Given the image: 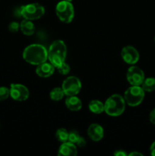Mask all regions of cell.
<instances>
[{
    "mask_svg": "<svg viewBox=\"0 0 155 156\" xmlns=\"http://www.w3.org/2000/svg\"><path fill=\"white\" fill-rule=\"evenodd\" d=\"M23 59L30 65L38 66L48 59V51L45 47L39 44L27 46L23 51Z\"/></svg>",
    "mask_w": 155,
    "mask_h": 156,
    "instance_id": "1",
    "label": "cell"
},
{
    "mask_svg": "<svg viewBox=\"0 0 155 156\" xmlns=\"http://www.w3.org/2000/svg\"><path fill=\"white\" fill-rule=\"evenodd\" d=\"M67 56V47L61 40L53 41L48 50V59L55 68L65 61Z\"/></svg>",
    "mask_w": 155,
    "mask_h": 156,
    "instance_id": "2",
    "label": "cell"
},
{
    "mask_svg": "<svg viewBox=\"0 0 155 156\" xmlns=\"http://www.w3.org/2000/svg\"><path fill=\"white\" fill-rule=\"evenodd\" d=\"M126 101L123 96L114 94L108 98L104 103V112L110 117H119L124 113Z\"/></svg>",
    "mask_w": 155,
    "mask_h": 156,
    "instance_id": "3",
    "label": "cell"
},
{
    "mask_svg": "<svg viewBox=\"0 0 155 156\" xmlns=\"http://www.w3.org/2000/svg\"><path fill=\"white\" fill-rule=\"evenodd\" d=\"M144 92L141 85H131L124 92L125 101L129 106L137 107L142 103Z\"/></svg>",
    "mask_w": 155,
    "mask_h": 156,
    "instance_id": "4",
    "label": "cell"
},
{
    "mask_svg": "<svg viewBox=\"0 0 155 156\" xmlns=\"http://www.w3.org/2000/svg\"><path fill=\"white\" fill-rule=\"evenodd\" d=\"M56 14L62 22L69 24L72 21L74 16V6L70 2L62 0L56 5Z\"/></svg>",
    "mask_w": 155,
    "mask_h": 156,
    "instance_id": "5",
    "label": "cell"
},
{
    "mask_svg": "<svg viewBox=\"0 0 155 156\" xmlns=\"http://www.w3.org/2000/svg\"><path fill=\"white\" fill-rule=\"evenodd\" d=\"M45 14V9L42 5L39 3H30L26 5L22 6L21 15L24 19L37 20L42 18Z\"/></svg>",
    "mask_w": 155,
    "mask_h": 156,
    "instance_id": "6",
    "label": "cell"
},
{
    "mask_svg": "<svg viewBox=\"0 0 155 156\" xmlns=\"http://www.w3.org/2000/svg\"><path fill=\"white\" fill-rule=\"evenodd\" d=\"M62 88L65 93V95H77L81 89V82L76 76H69L63 81Z\"/></svg>",
    "mask_w": 155,
    "mask_h": 156,
    "instance_id": "7",
    "label": "cell"
},
{
    "mask_svg": "<svg viewBox=\"0 0 155 156\" xmlns=\"http://www.w3.org/2000/svg\"><path fill=\"white\" fill-rule=\"evenodd\" d=\"M126 79L131 85H141L145 79V76L141 68L136 66H132L128 69Z\"/></svg>",
    "mask_w": 155,
    "mask_h": 156,
    "instance_id": "8",
    "label": "cell"
},
{
    "mask_svg": "<svg viewBox=\"0 0 155 156\" xmlns=\"http://www.w3.org/2000/svg\"><path fill=\"white\" fill-rule=\"evenodd\" d=\"M10 97L17 101H24L30 96L29 90L25 85L12 83L10 85Z\"/></svg>",
    "mask_w": 155,
    "mask_h": 156,
    "instance_id": "9",
    "label": "cell"
},
{
    "mask_svg": "<svg viewBox=\"0 0 155 156\" xmlns=\"http://www.w3.org/2000/svg\"><path fill=\"white\" fill-rule=\"evenodd\" d=\"M122 59L125 62L129 65H135L138 62L140 54L136 48L132 46H126L121 51Z\"/></svg>",
    "mask_w": 155,
    "mask_h": 156,
    "instance_id": "10",
    "label": "cell"
},
{
    "mask_svg": "<svg viewBox=\"0 0 155 156\" xmlns=\"http://www.w3.org/2000/svg\"><path fill=\"white\" fill-rule=\"evenodd\" d=\"M88 136L91 140L99 142L104 136V129L98 123H92L88 128Z\"/></svg>",
    "mask_w": 155,
    "mask_h": 156,
    "instance_id": "11",
    "label": "cell"
},
{
    "mask_svg": "<svg viewBox=\"0 0 155 156\" xmlns=\"http://www.w3.org/2000/svg\"><path fill=\"white\" fill-rule=\"evenodd\" d=\"M55 66L46 61L40 65L36 66V73L40 78H49L54 73Z\"/></svg>",
    "mask_w": 155,
    "mask_h": 156,
    "instance_id": "12",
    "label": "cell"
},
{
    "mask_svg": "<svg viewBox=\"0 0 155 156\" xmlns=\"http://www.w3.org/2000/svg\"><path fill=\"white\" fill-rule=\"evenodd\" d=\"M78 154L77 146L69 141L62 143L58 150V155L61 156H75Z\"/></svg>",
    "mask_w": 155,
    "mask_h": 156,
    "instance_id": "13",
    "label": "cell"
},
{
    "mask_svg": "<svg viewBox=\"0 0 155 156\" xmlns=\"http://www.w3.org/2000/svg\"><path fill=\"white\" fill-rule=\"evenodd\" d=\"M65 105L67 108L71 111H78L82 108V102L77 96H67L65 99Z\"/></svg>",
    "mask_w": 155,
    "mask_h": 156,
    "instance_id": "14",
    "label": "cell"
},
{
    "mask_svg": "<svg viewBox=\"0 0 155 156\" xmlns=\"http://www.w3.org/2000/svg\"><path fill=\"white\" fill-rule=\"evenodd\" d=\"M68 141L74 143L76 146H79V147L81 148L84 147L87 144V142L86 140H85V139L83 138V137L79 134V133L76 130L70 131L69 133H68Z\"/></svg>",
    "mask_w": 155,
    "mask_h": 156,
    "instance_id": "15",
    "label": "cell"
},
{
    "mask_svg": "<svg viewBox=\"0 0 155 156\" xmlns=\"http://www.w3.org/2000/svg\"><path fill=\"white\" fill-rule=\"evenodd\" d=\"M20 30L23 34L31 36L35 32V25L30 20L24 19L20 24Z\"/></svg>",
    "mask_w": 155,
    "mask_h": 156,
    "instance_id": "16",
    "label": "cell"
},
{
    "mask_svg": "<svg viewBox=\"0 0 155 156\" xmlns=\"http://www.w3.org/2000/svg\"><path fill=\"white\" fill-rule=\"evenodd\" d=\"M88 108L93 114H100L104 112V104L99 100H92L88 105Z\"/></svg>",
    "mask_w": 155,
    "mask_h": 156,
    "instance_id": "17",
    "label": "cell"
},
{
    "mask_svg": "<svg viewBox=\"0 0 155 156\" xmlns=\"http://www.w3.org/2000/svg\"><path fill=\"white\" fill-rule=\"evenodd\" d=\"M141 86L145 92H152L155 91V78H146Z\"/></svg>",
    "mask_w": 155,
    "mask_h": 156,
    "instance_id": "18",
    "label": "cell"
},
{
    "mask_svg": "<svg viewBox=\"0 0 155 156\" xmlns=\"http://www.w3.org/2000/svg\"><path fill=\"white\" fill-rule=\"evenodd\" d=\"M65 96V93H64L63 90H62V87H56V88H53L50 93V97L51 100L54 101H59L62 100Z\"/></svg>",
    "mask_w": 155,
    "mask_h": 156,
    "instance_id": "19",
    "label": "cell"
},
{
    "mask_svg": "<svg viewBox=\"0 0 155 156\" xmlns=\"http://www.w3.org/2000/svg\"><path fill=\"white\" fill-rule=\"evenodd\" d=\"M68 133H69L67 131L65 128H59L56 132V138L58 141L61 143H64L68 140Z\"/></svg>",
    "mask_w": 155,
    "mask_h": 156,
    "instance_id": "20",
    "label": "cell"
},
{
    "mask_svg": "<svg viewBox=\"0 0 155 156\" xmlns=\"http://www.w3.org/2000/svg\"><path fill=\"white\" fill-rule=\"evenodd\" d=\"M56 69H58V72L59 73H60L61 75H63V76H65V75H68V73H70V66L68 63H66L65 62H64L63 63L61 64L60 66H59L58 67H56Z\"/></svg>",
    "mask_w": 155,
    "mask_h": 156,
    "instance_id": "21",
    "label": "cell"
},
{
    "mask_svg": "<svg viewBox=\"0 0 155 156\" xmlns=\"http://www.w3.org/2000/svg\"><path fill=\"white\" fill-rule=\"evenodd\" d=\"M10 96V89L7 87H0V101L6 100Z\"/></svg>",
    "mask_w": 155,
    "mask_h": 156,
    "instance_id": "22",
    "label": "cell"
},
{
    "mask_svg": "<svg viewBox=\"0 0 155 156\" xmlns=\"http://www.w3.org/2000/svg\"><path fill=\"white\" fill-rule=\"evenodd\" d=\"M9 30L12 33L18 32L20 30V24L17 21H12L9 24Z\"/></svg>",
    "mask_w": 155,
    "mask_h": 156,
    "instance_id": "23",
    "label": "cell"
},
{
    "mask_svg": "<svg viewBox=\"0 0 155 156\" xmlns=\"http://www.w3.org/2000/svg\"><path fill=\"white\" fill-rule=\"evenodd\" d=\"M21 9H22V6H18V7H17L14 10L13 14L16 18H21V17H22V15H21Z\"/></svg>",
    "mask_w": 155,
    "mask_h": 156,
    "instance_id": "24",
    "label": "cell"
},
{
    "mask_svg": "<svg viewBox=\"0 0 155 156\" xmlns=\"http://www.w3.org/2000/svg\"><path fill=\"white\" fill-rule=\"evenodd\" d=\"M149 120L152 124L155 125V108L150 111V114H149Z\"/></svg>",
    "mask_w": 155,
    "mask_h": 156,
    "instance_id": "25",
    "label": "cell"
},
{
    "mask_svg": "<svg viewBox=\"0 0 155 156\" xmlns=\"http://www.w3.org/2000/svg\"><path fill=\"white\" fill-rule=\"evenodd\" d=\"M113 155L115 156H126L128 155V154L127 152H125L122 149H118V150H116L115 152H114Z\"/></svg>",
    "mask_w": 155,
    "mask_h": 156,
    "instance_id": "26",
    "label": "cell"
},
{
    "mask_svg": "<svg viewBox=\"0 0 155 156\" xmlns=\"http://www.w3.org/2000/svg\"><path fill=\"white\" fill-rule=\"evenodd\" d=\"M150 155L155 156V141L153 142V143H152L151 146H150Z\"/></svg>",
    "mask_w": 155,
    "mask_h": 156,
    "instance_id": "27",
    "label": "cell"
},
{
    "mask_svg": "<svg viewBox=\"0 0 155 156\" xmlns=\"http://www.w3.org/2000/svg\"><path fill=\"white\" fill-rule=\"evenodd\" d=\"M128 155H129V156H138V155L142 156L143 154L141 153V152H131V153L128 154Z\"/></svg>",
    "mask_w": 155,
    "mask_h": 156,
    "instance_id": "28",
    "label": "cell"
},
{
    "mask_svg": "<svg viewBox=\"0 0 155 156\" xmlns=\"http://www.w3.org/2000/svg\"><path fill=\"white\" fill-rule=\"evenodd\" d=\"M65 1H67V2H72V0H65Z\"/></svg>",
    "mask_w": 155,
    "mask_h": 156,
    "instance_id": "29",
    "label": "cell"
},
{
    "mask_svg": "<svg viewBox=\"0 0 155 156\" xmlns=\"http://www.w3.org/2000/svg\"><path fill=\"white\" fill-rule=\"evenodd\" d=\"M153 41H154V43H155V36H154V38H153Z\"/></svg>",
    "mask_w": 155,
    "mask_h": 156,
    "instance_id": "30",
    "label": "cell"
}]
</instances>
